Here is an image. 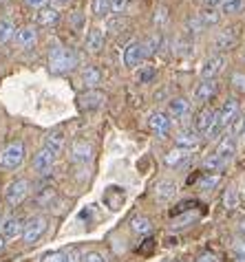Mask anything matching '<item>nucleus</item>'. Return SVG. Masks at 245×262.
Returning <instances> with one entry per match:
<instances>
[{
    "label": "nucleus",
    "instance_id": "nucleus-1",
    "mask_svg": "<svg viewBox=\"0 0 245 262\" xmlns=\"http://www.w3.org/2000/svg\"><path fill=\"white\" fill-rule=\"evenodd\" d=\"M80 57L73 49H67L62 45H55L49 49V71L55 73V75H62V73H69L77 67Z\"/></svg>",
    "mask_w": 245,
    "mask_h": 262
},
{
    "label": "nucleus",
    "instance_id": "nucleus-2",
    "mask_svg": "<svg viewBox=\"0 0 245 262\" xmlns=\"http://www.w3.org/2000/svg\"><path fill=\"white\" fill-rule=\"evenodd\" d=\"M25 155H27V148L23 141H13L9 145H5L0 150V167L3 170H16V167L23 165Z\"/></svg>",
    "mask_w": 245,
    "mask_h": 262
},
{
    "label": "nucleus",
    "instance_id": "nucleus-3",
    "mask_svg": "<svg viewBox=\"0 0 245 262\" xmlns=\"http://www.w3.org/2000/svg\"><path fill=\"white\" fill-rule=\"evenodd\" d=\"M47 227H49V221H47L45 216H33V218H29L27 225H25V229H23V240H25V245H35L42 236H45Z\"/></svg>",
    "mask_w": 245,
    "mask_h": 262
},
{
    "label": "nucleus",
    "instance_id": "nucleus-4",
    "mask_svg": "<svg viewBox=\"0 0 245 262\" xmlns=\"http://www.w3.org/2000/svg\"><path fill=\"white\" fill-rule=\"evenodd\" d=\"M29 190H31V183L27 179H16L13 183H9V187L5 190V201L9 207H18L27 196H29Z\"/></svg>",
    "mask_w": 245,
    "mask_h": 262
},
{
    "label": "nucleus",
    "instance_id": "nucleus-5",
    "mask_svg": "<svg viewBox=\"0 0 245 262\" xmlns=\"http://www.w3.org/2000/svg\"><path fill=\"white\" fill-rule=\"evenodd\" d=\"M219 119V111H212V108H203V111L197 113V117H194V130H197L199 135H208L210 130L214 128V123Z\"/></svg>",
    "mask_w": 245,
    "mask_h": 262
},
{
    "label": "nucleus",
    "instance_id": "nucleus-6",
    "mask_svg": "<svg viewBox=\"0 0 245 262\" xmlns=\"http://www.w3.org/2000/svg\"><path fill=\"white\" fill-rule=\"evenodd\" d=\"M55 159H57V155H53L51 150H47V148H42V150H38V155L33 157V170L38 172V174H49L53 170V165H55Z\"/></svg>",
    "mask_w": 245,
    "mask_h": 262
},
{
    "label": "nucleus",
    "instance_id": "nucleus-7",
    "mask_svg": "<svg viewBox=\"0 0 245 262\" xmlns=\"http://www.w3.org/2000/svg\"><path fill=\"white\" fill-rule=\"evenodd\" d=\"M146 57V47H144V42H131L126 49H124V64L128 69H135L139 67L141 60Z\"/></svg>",
    "mask_w": 245,
    "mask_h": 262
},
{
    "label": "nucleus",
    "instance_id": "nucleus-8",
    "mask_svg": "<svg viewBox=\"0 0 245 262\" xmlns=\"http://www.w3.org/2000/svg\"><path fill=\"white\" fill-rule=\"evenodd\" d=\"M199 141H201V137H199V133L194 128H186V130H181V133L175 135V145L179 150H186V152L197 148Z\"/></svg>",
    "mask_w": 245,
    "mask_h": 262
},
{
    "label": "nucleus",
    "instance_id": "nucleus-9",
    "mask_svg": "<svg viewBox=\"0 0 245 262\" xmlns=\"http://www.w3.org/2000/svg\"><path fill=\"white\" fill-rule=\"evenodd\" d=\"M236 42H239V27H230L214 38V49L217 51H230V49L236 47Z\"/></svg>",
    "mask_w": 245,
    "mask_h": 262
},
{
    "label": "nucleus",
    "instance_id": "nucleus-10",
    "mask_svg": "<svg viewBox=\"0 0 245 262\" xmlns=\"http://www.w3.org/2000/svg\"><path fill=\"white\" fill-rule=\"evenodd\" d=\"M71 159L75 163H89L93 159V145L84 139H77L71 143Z\"/></svg>",
    "mask_w": 245,
    "mask_h": 262
},
{
    "label": "nucleus",
    "instance_id": "nucleus-11",
    "mask_svg": "<svg viewBox=\"0 0 245 262\" xmlns=\"http://www.w3.org/2000/svg\"><path fill=\"white\" fill-rule=\"evenodd\" d=\"M0 229H3V234H0V236H3L5 243H7V240H16V238L23 236L25 225H23V221H20V218L9 216V218H5V223L0 225Z\"/></svg>",
    "mask_w": 245,
    "mask_h": 262
},
{
    "label": "nucleus",
    "instance_id": "nucleus-12",
    "mask_svg": "<svg viewBox=\"0 0 245 262\" xmlns=\"http://www.w3.org/2000/svg\"><path fill=\"white\" fill-rule=\"evenodd\" d=\"M16 45L20 49H31L35 42H38V31H35V27L33 25H27V27H20L18 31H16Z\"/></svg>",
    "mask_w": 245,
    "mask_h": 262
},
{
    "label": "nucleus",
    "instance_id": "nucleus-13",
    "mask_svg": "<svg viewBox=\"0 0 245 262\" xmlns=\"http://www.w3.org/2000/svg\"><path fill=\"white\" fill-rule=\"evenodd\" d=\"M106 101V95L102 91H86L84 95L80 97V106L84 108V111H97V108H102Z\"/></svg>",
    "mask_w": 245,
    "mask_h": 262
},
{
    "label": "nucleus",
    "instance_id": "nucleus-14",
    "mask_svg": "<svg viewBox=\"0 0 245 262\" xmlns=\"http://www.w3.org/2000/svg\"><path fill=\"white\" fill-rule=\"evenodd\" d=\"M223 64H226V57L223 55H210L201 67V77L203 79H214V75H219Z\"/></svg>",
    "mask_w": 245,
    "mask_h": 262
},
{
    "label": "nucleus",
    "instance_id": "nucleus-15",
    "mask_svg": "<svg viewBox=\"0 0 245 262\" xmlns=\"http://www.w3.org/2000/svg\"><path fill=\"white\" fill-rule=\"evenodd\" d=\"M236 115H239V101H236L234 97H230V99L226 101V104L221 106V111H219V119H217V121L221 123L223 128H228L230 123H232V119L236 117Z\"/></svg>",
    "mask_w": 245,
    "mask_h": 262
},
{
    "label": "nucleus",
    "instance_id": "nucleus-16",
    "mask_svg": "<svg viewBox=\"0 0 245 262\" xmlns=\"http://www.w3.org/2000/svg\"><path fill=\"white\" fill-rule=\"evenodd\" d=\"M148 123H150V128H153V133L157 137H161V139L170 133V119L166 117L164 113H153L148 117Z\"/></svg>",
    "mask_w": 245,
    "mask_h": 262
},
{
    "label": "nucleus",
    "instance_id": "nucleus-17",
    "mask_svg": "<svg viewBox=\"0 0 245 262\" xmlns=\"http://www.w3.org/2000/svg\"><path fill=\"white\" fill-rule=\"evenodd\" d=\"M168 113L172 115L175 119H186L190 115V104H188V99H183V97H172L168 101Z\"/></svg>",
    "mask_w": 245,
    "mask_h": 262
},
{
    "label": "nucleus",
    "instance_id": "nucleus-18",
    "mask_svg": "<svg viewBox=\"0 0 245 262\" xmlns=\"http://www.w3.org/2000/svg\"><path fill=\"white\" fill-rule=\"evenodd\" d=\"M57 20H60V11H57V7H45V9H40L35 13V25L38 27H51L55 25Z\"/></svg>",
    "mask_w": 245,
    "mask_h": 262
},
{
    "label": "nucleus",
    "instance_id": "nucleus-19",
    "mask_svg": "<svg viewBox=\"0 0 245 262\" xmlns=\"http://www.w3.org/2000/svg\"><path fill=\"white\" fill-rule=\"evenodd\" d=\"M64 143H67V137H64L62 130H51V133L45 137V148L51 150L53 155H60L64 150Z\"/></svg>",
    "mask_w": 245,
    "mask_h": 262
},
{
    "label": "nucleus",
    "instance_id": "nucleus-20",
    "mask_svg": "<svg viewBox=\"0 0 245 262\" xmlns=\"http://www.w3.org/2000/svg\"><path fill=\"white\" fill-rule=\"evenodd\" d=\"M104 47V29L102 27H93L89 33H86V49L89 53H97Z\"/></svg>",
    "mask_w": 245,
    "mask_h": 262
},
{
    "label": "nucleus",
    "instance_id": "nucleus-21",
    "mask_svg": "<svg viewBox=\"0 0 245 262\" xmlns=\"http://www.w3.org/2000/svg\"><path fill=\"white\" fill-rule=\"evenodd\" d=\"M214 93H217V84H214L212 79H203V82L197 86V91H194V99H197L199 104H208V101L214 97Z\"/></svg>",
    "mask_w": 245,
    "mask_h": 262
},
{
    "label": "nucleus",
    "instance_id": "nucleus-22",
    "mask_svg": "<svg viewBox=\"0 0 245 262\" xmlns=\"http://www.w3.org/2000/svg\"><path fill=\"white\" fill-rule=\"evenodd\" d=\"M234 150H236V139H234V137H230V135H226V137H223V141L219 143V148H217L214 155H219L223 161H230L232 155H234Z\"/></svg>",
    "mask_w": 245,
    "mask_h": 262
},
{
    "label": "nucleus",
    "instance_id": "nucleus-23",
    "mask_svg": "<svg viewBox=\"0 0 245 262\" xmlns=\"http://www.w3.org/2000/svg\"><path fill=\"white\" fill-rule=\"evenodd\" d=\"M16 25H13L11 18H0V45H7L16 38Z\"/></svg>",
    "mask_w": 245,
    "mask_h": 262
},
{
    "label": "nucleus",
    "instance_id": "nucleus-24",
    "mask_svg": "<svg viewBox=\"0 0 245 262\" xmlns=\"http://www.w3.org/2000/svg\"><path fill=\"white\" fill-rule=\"evenodd\" d=\"M177 192V185L172 181H159L155 187V199L157 201H170Z\"/></svg>",
    "mask_w": 245,
    "mask_h": 262
},
{
    "label": "nucleus",
    "instance_id": "nucleus-25",
    "mask_svg": "<svg viewBox=\"0 0 245 262\" xmlns=\"http://www.w3.org/2000/svg\"><path fill=\"white\" fill-rule=\"evenodd\" d=\"M82 82H84L86 89L93 91L99 82H102V73H99L97 67H86V69L82 71Z\"/></svg>",
    "mask_w": 245,
    "mask_h": 262
},
{
    "label": "nucleus",
    "instance_id": "nucleus-26",
    "mask_svg": "<svg viewBox=\"0 0 245 262\" xmlns=\"http://www.w3.org/2000/svg\"><path fill=\"white\" fill-rule=\"evenodd\" d=\"M243 9H245V0H223L221 5V13H226V16H236Z\"/></svg>",
    "mask_w": 245,
    "mask_h": 262
},
{
    "label": "nucleus",
    "instance_id": "nucleus-27",
    "mask_svg": "<svg viewBox=\"0 0 245 262\" xmlns=\"http://www.w3.org/2000/svg\"><path fill=\"white\" fill-rule=\"evenodd\" d=\"M186 159H188V152L175 148V150H170L168 155H166V165H168V167H177V165H181Z\"/></svg>",
    "mask_w": 245,
    "mask_h": 262
},
{
    "label": "nucleus",
    "instance_id": "nucleus-28",
    "mask_svg": "<svg viewBox=\"0 0 245 262\" xmlns=\"http://www.w3.org/2000/svg\"><path fill=\"white\" fill-rule=\"evenodd\" d=\"M131 229L135 231V234L144 236V234H150V229H153V225H150V221H148L146 216H137V218H133Z\"/></svg>",
    "mask_w": 245,
    "mask_h": 262
},
{
    "label": "nucleus",
    "instance_id": "nucleus-29",
    "mask_svg": "<svg viewBox=\"0 0 245 262\" xmlns=\"http://www.w3.org/2000/svg\"><path fill=\"white\" fill-rule=\"evenodd\" d=\"M223 205H226L228 212H234L236 207H239V192L234 190V187H228L226 194H223Z\"/></svg>",
    "mask_w": 245,
    "mask_h": 262
},
{
    "label": "nucleus",
    "instance_id": "nucleus-30",
    "mask_svg": "<svg viewBox=\"0 0 245 262\" xmlns=\"http://www.w3.org/2000/svg\"><path fill=\"white\" fill-rule=\"evenodd\" d=\"M221 16H223V13L214 11V9H206L199 18H201V23H203L206 29H210V27H217V25L221 23Z\"/></svg>",
    "mask_w": 245,
    "mask_h": 262
},
{
    "label": "nucleus",
    "instance_id": "nucleus-31",
    "mask_svg": "<svg viewBox=\"0 0 245 262\" xmlns=\"http://www.w3.org/2000/svg\"><path fill=\"white\" fill-rule=\"evenodd\" d=\"M53 199H55V190H53V187H42V190L35 194V205L47 207V205H51Z\"/></svg>",
    "mask_w": 245,
    "mask_h": 262
},
{
    "label": "nucleus",
    "instance_id": "nucleus-32",
    "mask_svg": "<svg viewBox=\"0 0 245 262\" xmlns=\"http://www.w3.org/2000/svg\"><path fill=\"white\" fill-rule=\"evenodd\" d=\"M93 13L97 18H106L111 13V0H93Z\"/></svg>",
    "mask_w": 245,
    "mask_h": 262
},
{
    "label": "nucleus",
    "instance_id": "nucleus-33",
    "mask_svg": "<svg viewBox=\"0 0 245 262\" xmlns=\"http://www.w3.org/2000/svg\"><path fill=\"white\" fill-rule=\"evenodd\" d=\"M226 163H228V161H223L219 155H210V157H208L206 161H203V167H206L208 172H217V170H221V167H226Z\"/></svg>",
    "mask_w": 245,
    "mask_h": 262
},
{
    "label": "nucleus",
    "instance_id": "nucleus-34",
    "mask_svg": "<svg viewBox=\"0 0 245 262\" xmlns=\"http://www.w3.org/2000/svg\"><path fill=\"white\" fill-rule=\"evenodd\" d=\"M186 31H188L190 35H197V33H203V31H206V27H203V23H201V18H199V16H194V18H188V20H186Z\"/></svg>",
    "mask_w": 245,
    "mask_h": 262
},
{
    "label": "nucleus",
    "instance_id": "nucleus-35",
    "mask_svg": "<svg viewBox=\"0 0 245 262\" xmlns=\"http://www.w3.org/2000/svg\"><path fill=\"white\" fill-rule=\"evenodd\" d=\"M243 126H245L243 115H236V117L232 119V123L228 126V135H230V137H234V139H236V137H239V135L243 133Z\"/></svg>",
    "mask_w": 245,
    "mask_h": 262
},
{
    "label": "nucleus",
    "instance_id": "nucleus-36",
    "mask_svg": "<svg viewBox=\"0 0 245 262\" xmlns=\"http://www.w3.org/2000/svg\"><path fill=\"white\" fill-rule=\"evenodd\" d=\"M157 71L153 67H141V71L137 73V79H139V84H148L150 79H155Z\"/></svg>",
    "mask_w": 245,
    "mask_h": 262
},
{
    "label": "nucleus",
    "instance_id": "nucleus-37",
    "mask_svg": "<svg viewBox=\"0 0 245 262\" xmlns=\"http://www.w3.org/2000/svg\"><path fill=\"white\" fill-rule=\"evenodd\" d=\"M42 262H69V253H62V251H53V253H47Z\"/></svg>",
    "mask_w": 245,
    "mask_h": 262
},
{
    "label": "nucleus",
    "instance_id": "nucleus-38",
    "mask_svg": "<svg viewBox=\"0 0 245 262\" xmlns=\"http://www.w3.org/2000/svg\"><path fill=\"white\" fill-rule=\"evenodd\" d=\"M131 5V0H111V11L113 13H124Z\"/></svg>",
    "mask_w": 245,
    "mask_h": 262
},
{
    "label": "nucleus",
    "instance_id": "nucleus-39",
    "mask_svg": "<svg viewBox=\"0 0 245 262\" xmlns=\"http://www.w3.org/2000/svg\"><path fill=\"white\" fill-rule=\"evenodd\" d=\"M217 183H219V177L214 174V177H203V179H201L199 187H201V190H210V187H214Z\"/></svg>",
    "mask_w": 245,
    "mask_h": 262
},
{
    "label": "nucleus",
    "instance_id": "nucleus-40",
    "mask_svg": "<svg viewBox=\"0 0 245 262\" xmlns=\"http://www.w3.org/2000/svg\"><path fill=\"white\" fill-rule=\"evenodd\" d=\"M82 262H109V260H106V258L102 256V253H97V251H91V253H86Z\"/></svg>",
    "mask_w": 245,
    "mask_h": 262
},
{
    "label": "nucleus",
    "instance_id": "nucleus-41",
    "mask_svg": "<svg viewBox=\"0 0 245 262\" xmlns=\"http://www.w3.org/2000/svg\"><path fill=\"white\" fill-rule=\"evenodd\" d=\"M234 251H236V256H239L241 260H245V238H239L234 243Z\"/></svg>",
    "mask_w": 245,
    "mask_h": 262
},
{
    "label": "nucleus",
    "instance_id": "nucleus-42",
    "mask_svg": "<svg viewBox=\"0 0 245 262\" xmlns=\"http://www.w3.org/2000/svg\"><path fill=\"white\" fill-rule=\"evenodd\" d=\"M47 3H49V0H25V5L27 7H31V9H45V7H47Z\"/></svg>",
    "mask_w": 245,
    "mask_h": 262
},
{
    "label": "nucleus",
    "instance_id": "nucleus-43",
    "mask_svg": "<svg viewBox=\"0 0 245 262\" xmlns=\"http://www.w3.org/2000/svg\"><path fill=\"white\" fill-rule=\"evenodd\" d=\"M232 82H234V86L239 89L241 93H245V75H241V73H236V75L232 77Z\"/></svg>",
    "mask_w": 245,
    "mask_h": 262
},
{
    "label": "nucleus",
    "instance_id": "nucleus-44",
    "mask_svg": "<svg viewBox=\"0 0 245 262\" xmlns=\"http://www.w3.org/2000/svg\"><path fill=\"white\" fill-rule=\"evenodd\" d=\"M71 23H73V27L82 29V25H84V16H82L80 11H75V13H73V18H71Z\"/></svg>",
    "mask_w": 245,
    "mask_h": 262
},
{
    "label": "nucleus",
    "instance_id": "nucleus-45",
    "mask_svg": "<svg viewBox=\"0 0 245 262\" xmlns=\"http://www.w3.org/2000/svg\"><path fill=\"white\" fill-rule=\"evenodd\" d=\"M166 18H168L166 16V7H159V9H157V16H155V25H161Z\"/></svg>",
    "mask_w": 245,
    "mask_h": 262
},
{
    "label": "nucleus",
    "instance_id": "nucleus-46",
    "mask_svg": "<svg viewBox=\"0 0 245 262\" xmlns=\"http://www.w3.org/2000/svg\"><path fill=\"white\" fill-rule=\"evenodd\" d=\"M203 5H206V9H214V7L223 5V0H203Z\"/></svg>",
    "mask_w": 245,
    "mask_h": 262
},
{
    "label": "nucleus",
    "instance_id": "nucleus-47",
    "mask_svg": "<svg viewBox=\"0 0 245 262\" xmlns=\"http://www.w3.org/2000/svg\"><path fill=\"white\" fill-rule=\"evenodd\" d=\"M197 262H217V258H214V256H210V253H203V256H201Z\"/></svg>",
    "mask_w": 245,
    "mask_h": 262
},
{
    "label": "nucleus",
    "instance_id": "nucleus-48",
    "mask_svg": "<svg viewBox=\"0 0 245 262\" xmlns=\"http://www.w3.org/2000/svg\"><path fill=\"white\" fill-rule=\"evenodd\" d=\"M69 262H80V256H75V253H69Z\"/></svg>",
    "mask_w": 245,
    "mask_h": 262
},
{
    "label": "nucleus",
    "instance_id": "nucleus-49",
    "mask_svg": "<svg viewBox=\"0 0 245 262\" xmlns=\"http://www.w3.org/2000/svg\"><path fill=\"white\" fill-rule=\"evenodd\" d=\"M53 3H55V5H69L71 0H53Z\"/></svg>",
    "mask_w": 245,
    "mask_h": 262
},
{
    "label": "nucleus",
    "instance_id": "nucleus-50",
    "mask_svg": "<svg viewBox=\"0 0 245 262\" xmlns=\"http://www.w3.org/2000/svg\"><path fill=\"white\" fill-rule=\"evenodd\" d=\"M3 247H5V238L0 236V251H3Z\"/></svg>",
    "mask_w": 245,
    "mask_h": 262
},
{
    "label": "nucleus",
    "instance_id": "nucleus-51",
    "mask_svg": "<svg viewBox=\"0 0 245 262\" xmlns=\"http://www.w3.org/2000/svg\"><path fill=\"white\" fill-rule=\"evenodd\" d=\"M241 231H245V221H243V223H241Z\"/></svg>",
    "mask_w": 245,
    "mask_h": 262
},
{
    "label": "nucleus",
    "instance_id": "nucleus-52",
    "mask_svg": "<svg viewBox=\"0 0 245 262\" xmlns=\"http://www.w3.org/2000/svg\"><path fill=\"white\" fill-rule=\"evenodd\" d=\"M3 3H7V0H0V5H3Z\"/></svg>",
    "mask_w": 245,
    "mask_h": 262
}]
</instances>
